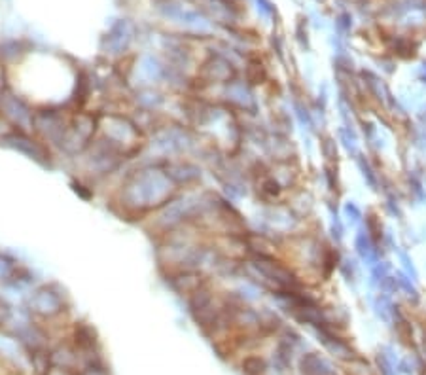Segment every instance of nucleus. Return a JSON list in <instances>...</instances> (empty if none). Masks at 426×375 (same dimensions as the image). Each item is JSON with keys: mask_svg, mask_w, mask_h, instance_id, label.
Instances as JSON below:
<instances>
[{"mask_svg": "<svg viewBox=\"0 0 426 375\" xmlns=\"http://www.w3.org/2000/svg\"><path fill=\"white\" fill-rule=\"evenodd\" d=\"M173 182L169 180L163 171H142L129 182L125 190V197L131 205L152 206L169 195Z\"/></svg>", "mask_w": 426, "mask_h": 375, "instance_id": "1", "label": "nucleus"}, {"mask_svg": "<svg viewBox=\"0 0 426 375\" xmlns=\"http://www.w3.org/2000/svg\"><path fill=\"white\" fill-rule=\"evenodd\" d=\"M398 282H400L401 288H404V290H408L409 296L417 294V292H415V288L411 287V282H408V279H406V277H400V279H398Z\"/></svg>", "mask_w": 426, "mask_h": 375, "instance_id": "18", "label": "nucleus"}, {"mask_svg": "<svg viewBox=\"0 0 426 375\" xmlns=\"http://www.w3.org/2000/svg\"><path fill=\"white\" fill-rule=\"evenodd\" d=\"M345 214L349 216V222H352V224H356V222L360 220V216H362L359 209H356V205H354L352 201L345 205Z\"/></svg>", "mask_w": 426, "mask_h": 375, "instance_id": "15", "label": "nucleus"}, {"mask_svg": "<svg viewBox=\"0 0 426 375\" xmlns=\"http://www.w3.org/2000/svg\"><path fill=\"white\" fill-rule=\"evenodd\" d=\"M76 343L84 347V349H89L95 345V331L86 324H80L76 328Z\"/></svg>", "mask_w": 426, "mask_h": 375, "instance_id": "12", "label": "nucleus"}, {"mask_svg": "<svg viewBox=\"0 0 426 375\" xmlns=\"http://www.w3.org/2000/svg\"><path fill=\"white\" fill-rule=\"evenodd\" d=\"M303 375H334V369L332 366L322 360L316 355H309L307 358H303Z\"/></svg>", "mask_w": 426, "mask_h": 375, "instance_id": "9", "label": "nucleus"}, {"mask_svg": "<svg viewBox=\"0 0 426 375\" xmlns=\"http://www.w3.org/2000/svg\"><path fill=\"white\" fill-rule=\"evenodd\" d=\"M400 258H401V262H404V268H406V271H408L409 275H413V279H417V273H415V269H413V265H411V260L408 258V254L400 252Z\"/></svg>", "mask_w": 426, "mask_h": 375, "instance_id": "16", "label": "nucleus"}, {"mask_svg": "<svg viewBox=\"0 0 426 375\" xmlns=\"http://www.w3.org/2000/svg\"><path fill=\"white\" fill-rule=\"evenodd\" d=\"M31 309L40 317H46V319L56 317L63 311L61 294H57L56 290H51L50 287L38 288L31 296Z\"/></svg>", "mask_w": 426, "mask_h": 375, "instance_id": "4", "label": "nucleus"}, {"mask_svg": "<svg viewBox=\"0 0 426 375\" xmlns=\"http://www.w3.org/2000/svg\"><path fill=\"white\" fill-rule=\"evenodd\" d=\"M256 268L264 273L266 277H269L271 281H277L284 287H290L294 284V277L286 268H283L280 263L273 262V260H267V258H259L258 263H256Z\"/></svg>", "mask_w": 426, "mask_h": 375, "instance_id": "6", "label": "nucleus"}, {"mask_svg": "<svg viewBox=\"0 0 426 375\" xmlns=\"http://www.w3.org/2000/svg\"><path fill=\"white\" fill-rule=\"evenodd\" d=\"M142 72L144 74H148L150 80H157L161 74V67H160V63L155 61L154 57H144L142 59Z\"/></svg>", "mask_w": 426, "mask_h": 375, "instance_id": "14", "label": "nucleus"}, {"mask_svg": "<svg viewBox=\"0 0 426 375\" xmlns=\"http://www.w3.org/2000/svg\"><path fill=\"white\" fill-rule=\"evenodd\" d=\"M171 287L179 292V294H190L198 292L201 288V279L192 271H180L176 275L171 277Z\"/></svg>", "mask_w": 426, "mask_h": 375, "instance_id": "8", "label": "nucleus"}, {"mask_svg": "<svg viewBox=\"0 0 426 375\" xmlns=\"http://www.w3.org/2000/svg\"><path fill=\"white\" fill-rule=\"evenodd\" d=\"M163 173L173 184H190L199 178L198 167H193L190 163H169Z\"/></svg>", "mask_w": 426, "mask_h": 375, "instance_id": "7", "label": "nucleus"}, {"mask_svg": "<svg viewBox=\"0 0 426 375\" xmlns=\"http://www.w3.org/2000/svg\"><path fill=\"white\" fill-rule=\"evenodd\" d=\"M70 186H72V190H75L76 194H80L84 199H89V197H91V192H86V190H84L86 186H82L80 182H72Z\"/></svg>", "mask_w": 426, "mask_h": 375, "instance_id": "17", "label": "nucleus"}, {"mask_svg": "<svg viewBox=\"0 0 426 375\" xmlns=\"http://www.w3.org/2000/svg\"><path fill=\"white\" fill-rule=\"evenodd\" d=\"M133 37H135L133 25H131L127 19H122V21H117L116 25L112 27L110 31L106 32L105 40H103V48L108 53H122V51L129 48V44L133 42Z\"/></svg>", "mask_w": 426, "mask_h": 375, "instance_id": "5", "label": "nucleus"}, {"mask_svg": "<svg viewBox=\"0 0 426 375\" xmlns=\"http://www.w3.org/2000/svg\"><path fill=\"white\" fill-rule=\"evenodd\" d=\"M258 10H262V12L266 13V15H271L273 13V6L267 2V0H258Z\"/></svg>", "mask_w": 426, "mask_h": 375, "instance_id": "19", "label": "nucleus"}, {"mask_svg": "<svg viewBox=\"0 0 426 375\" xmlns=\"http://www.w3.org/2000/svg\"><path fill=\"white\" fill-rule=\"evenodd\" d=\"M0 110L6 116L10 121H13L15 125H19L21 129H29L32 124H34V118H32L31 108L27 107L23 100L19 97H13V95H0Z\"/></svg>", "mask_w": 426, "mask_h": 375, "instance_id": "3", "label": "nucleus"}, {"mask_svg": "<svg viewBox=\"0 0 426 375\" xmlns=\"http://www.w3.org/2000/svg\"><path fill=\"white\" fill-rule=\"evenodd\" d=\"M15 262H13L12 258L4 256V254H0V282H10L15 275Z\"/></svg>", "mask_w": 426, "mask_h": 375, "instance_id": "13", "label": "nucleus"}, {"mask_svg": "<svg viewBox=\"0 0 426 375\" xmlns=\"http://www.w3.org/2000/svg\"><path fill=\"white\" fill-rule=\"evenodd\" d=\"M205 67V72H209V80H228L229 74H231V65L229 63H226L224 59H220V57H212L210 61H207L203 65Z\"/></svg>", "mask_w": 426, "mask_h": 375, "instance_id": "10", "label": "nucleus"}, {"mask_svg": "<svg viewBox=\"0 0 426 375\" xmlns=\"http://www.w3.org/2000/svg\"><path fill=\"white\" fill-rule=\"evenodd\" d=\"M356 249H359V254L362 256L364 262H368L370 265L375 263V252H373V244H371L370 237L366 235L364 232L359 233V237H356Z\"/></svg>", "mask_w": 426, "mask_h": 375, "instance_id": "11", "label": "nucleus"}, {"mask_svg": "<svg viewBox=\"0 0 426 375\" xmlns=\"http://www.w3.org/2000/svg\"><path fill=\"white\" fill-rule=\"evenodd\" d=\"M0 143L8 146V148H13V150L21 152V154H25L31 159L38 162L40 165H48V154L44 150V146L37 143V140H32L29 138L23 131H13L8 133L4 137H0Z\"/></svg>", "mask_w": 426, "mask_h": 375, "instance_id": "2", "label": "nucleus"}]
</instances>
